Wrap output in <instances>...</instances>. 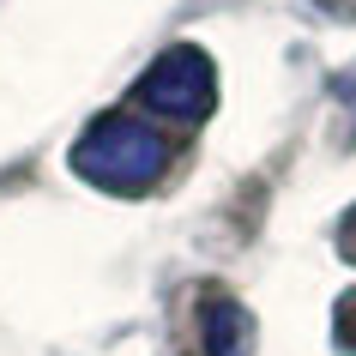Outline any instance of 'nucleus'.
I'll use <instances>...</instances> for the list:
<instances>
[{"label":"nucleus","mask_w":356,"mask_h":356,"mask_svg":"<svg viewBox=\"0 0 356 356\" xmlns=\"http://www.w3.org/2000/svg\"><path fill=\"white\" fill-rule=\"evenodd\" d=\"M169 151H163V133L145 127V121H127V115H103L85 127V139L73 145V169L91 181V188H109V193H139L163 175Z\"/></svg>","instance_id":"f257e3e1"},{"label":"nucleus","mask_w":356,"mask_h":356,"mask_svg":"<svg viewBox=\"0 0 356 356\" xmlns=\"http://www.w3.org/2000/svg\"><path fill=\"white\" fill-rule=\"evenodd\" d=\"M211 97H218V67H211V55L193 49V42L163 49V55L139 73V103H145L151 115H163V121H200V115L211 109Z\"/></svg>","instance_id":"f03ea898"},{"label":"nucleus","mask_w":356,"mask_h":356,"mask_svg":"<svg viewBox=\"0 0 356 356\" xmlns=\"http://www.w3.org/2000/svg\"><path fill=\"white\" fill-rule=\"evenodd\" d=\"M248 344H254L248 308L229 296H211L206 302V356H248Z\"/></svg>","instance_id":"7ed1b4c3"},{"label":"nucleus","mask_w":356,"mask_h":356,"mask_svg":"<svg viewBox=\"0 0 356 356\" xmlns=\"http://www.w3.org/2000/svg\"><path fill=\"white\" fill-rule=\"evenodd\" d=\"M344 254L356 260V211H350V224H344Z\"/></svg>","instance_id":"20e7f679"},{"label":"nucleus","mask_w":356,"mask_h":356,"mask_svg":"<svg viewBox=\"0 0 356 356\" xmlns=\"http://www.w3.org/2000/svg\"><path fill=\"white\" fill-rule=\"evenodd\" d=\"M344 344H350V350H356V326H350V332H344Z\"/></svg>","instance_id":"39448f33"}]
</instances>
